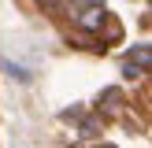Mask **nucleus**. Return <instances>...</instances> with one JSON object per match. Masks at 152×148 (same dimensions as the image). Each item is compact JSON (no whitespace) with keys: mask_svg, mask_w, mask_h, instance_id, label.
I'll list each match as a JSON object with an SVG mask.
<instances>
[{"mask_svg":"<svg viewBox=\"0 0 152 148\" xmlns=\"http://www.w3.org/2000/svg\"><path fill=\"white\" fill-rule=\"evenodd\" d=\"M104 19H108V11H104L100 4H93V7H86V11L78 15V26L93 33V30H104Z\"/></svg>","mask_w":152,"mask_h":148,"instance_id":"f257e3e1","label":"nucleus"},{"mask_svg":"<svg viewBox=\"0 0 152 148\" xmlns=\"http://www.w3.org/2000/svg\"><path fill=\"white\" fill-rule=\"evenodd\" d=\"M126 63H134L137 70H148V63H152V48L148 44H137V52H130V59Z\"/></svg>","mask_w":152,"mask_h":148,"instance_id":"f03ea898","label":"nucleus"},{"mask_svg":"<svg viewBox=\"0 0 152 148\" xmlns=\"http://www.w3.org/2000/svg\"><path fill=\"white\" fill-rule=\"evenodd\" d=\"M119 107H123V93L119 89H108L100 96V111H119Z\"/></svg>","mask_w":152,"mask_h":148,"instance_id":"7ed1b4c3","label":"nucleus"},{"mask_svg":"<svg viewBox=\"0 0 152 148\" xmlns=\"http://www.w3.org/2000/svg\"><path fill=\"white\" fill-rule=\"evenodd\" d=\"M82 133H86V137H96V133H100V118H86V122H82Z\"/></svg>","mask_w":152,"mask_h":148,"instance_id":"20e7f679","label":"nucleus"},{"mask_svg":"<svg viewBox=\"0 0 152 148\" xmlns=\"http://www.w3.org/2000/svg\"><path fill=\"white\" fill-rule=\"evenodd\" d=\"M108 22V41H119V37H123V26H119L115 19H104Z\"/></svg>","mask_w":152,"mask_h":148,"instance_id":"39448f33","label":"nucleus"},{"mask_svg":"<svg viewBox=\"0 0 152 148\" xmlns=\"http://www.w3.org/2000/svg\"><path fill=\"white\" fill-rule=\"evenodd\" d=\"M123 70H126V78H141V74H145V70H137V67H134V63H126Z\"/></svg>","mask_w":152,"mask_h":148,"instance_id":"423d86ee","label":"nucleus"},{"mask_svg":"<svg viewBox=\"0 0 152 148\" xmlns=\"http://www.w3.org/2000/svg\"><path fill=\"white\" fill-rule=\"evenodd\" d=\"M41 4H48V7H59V4H67V0H41Z\"/></svg>","mask_w":152,"mask_h":148,"instance_id":"0eeeda50","label":"nucleus"},{"mask_svg":"<svg viewBox=\"0 0 152 148\" xmlns=\"http://www.w3.org/2000/svg\"><path fill=\"white\" fill-rule=\"evenodd\" d=\"M86 4H100V0H86Z\"/></svg>","mask_w":152,"mask_h":148,"instance_id":"6e6552de","label":"nucleus"},{"mask_svg":"<svg viewBox=\"0 0 152 148\" xmlns=\"http://www.w3.org/2000/svg\"><path fill=\"white\" fill-rule=\"evenodd\" d=\"M100 148H111V144H100Z\"/></svg>","mask_w":152,"mask_h":148,"instance_id":"1a4fd4ad","label":"nucleus"}]
</instances>
